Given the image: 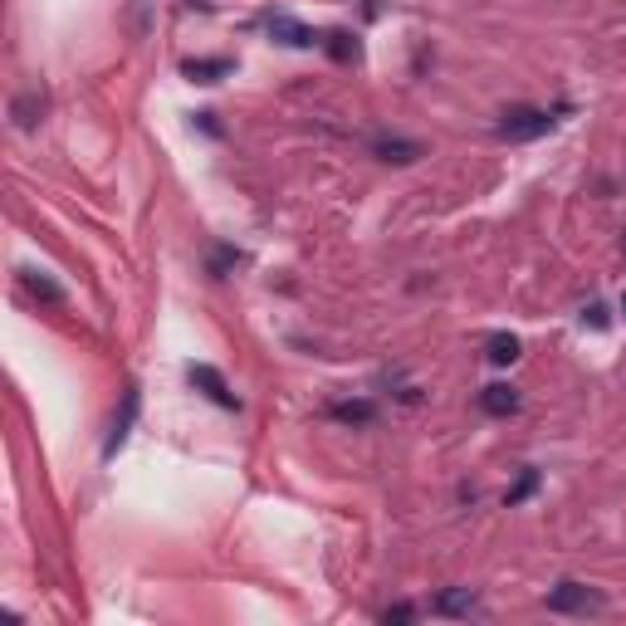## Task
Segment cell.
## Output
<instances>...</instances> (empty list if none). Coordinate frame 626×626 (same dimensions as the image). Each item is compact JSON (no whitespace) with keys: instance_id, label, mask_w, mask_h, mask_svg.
<instances>
[{"instance_id":"cell-9","label":"cell","mask_w":626,"mask_h":626,"mask_svg":"<svg viewBox=\"0 0 626 626\" xmlns=\"http://www.w3.org/2000/svg\"><path fill=\"white\" fill-rule=\"evenodd\" d=\"M328 416L343 421V426H372V421H377V406L372 402H333Z\"/></svg>"},{"instance_id":"cell-15","label":"cell","mask_w":626,"mask_h":626,"mask_svg":"<svg viewBox=\"0 0 626 626\" xmlns=\"http://www.w3.org/2000/svg\"><path fill=\"white\" fill-rule=\"evenodd\" d=\"M534 485H538V475H534V470H524V480H519V485L509 490V504H519L524 494H534Z\"/></svg>"},{"instance_id":"cell-3","label":"cell","mask_w":626,"mask_h":626,"mask_svg":"<svg viewBox=\"0 0 626 626\" xmlns=\"http://www.w3.org/2000/svg\"><path fill=\"white\" fill-rule=\"evenodd\" d=\"M186 377H191V387H196V392H206V397H211L216 406H225V411H235V406H240L235 397H230V387H225V377L216 372V367L191 362V367H186Z\"/></svg>"},{"instance_id":"cell-16","label":"cell","mask_w":626,"mask_h":626,"mask_svg":"<svg viewBox=\"0 0 626 626\" xmlns=\"http://www.w3.org/2000/svg\"><path fill=\"white\" fill-rule=\"evenodd\" d=\"M411 617H416L411 607H392V612H387V622H411Z\"/></svg>"},{"instance_id":"cell-12","label":"cell","mask_w":626,"mask_h":626,"mask_svg":"<svg viewBox=\"0 0 626 626\" xmlns=\"http://www.w3.org/2000/svg\"><path fill=\"white\" fill-rule=\"evenodd\" d=\"M25 289H30L35 299H45V304H64V289H59V284H49L45 274H25Z\"/></svg>"},{"instance_id":"cell-8","label":"cell","mask_w":626,"mask_h":626,"mask_svg":"<svg viewBox=\"0 0 626 626\" xmlns=\"http://www.w3.org/2000/svg\"><path fill=\"white\" fill-rule=\"evenodd\" d=\"M480 406H485L490 416H514V411H519V392H514V387H504V382H494V387L480 392Z\"/></svg>"},{"instance_id":"cell-17","label":"cell","mask_w":626,"mask_h":626,"mask_svg":"<svg viewBox=\"0 0 626 626\" xmlns=\"http://www.w3.org/2000/svg\"><path fill=\"white\" fill-rule=\"evenodd\" d=\"M191 5H211V0H191Z\"/></svg>"},{"instance_id":"cell-11","label":"cell","mask_w":626,"mask_h":626,"mask_svg":"<svg viewBox=\"0 0 626 626\" xmlns=\"http://www.w3.org/2000/svg\"><path fill=\"white\" fill-rule=\"evenodd\" d=\"M485 358H490L494 367H509V362L519 358V338H509V333H494L490 343H485Z\"/></svg>"},{"instance_id":"cell-4","label":"cell","mask_w":626,"mask_h":626,"mask_svg":"<svg viewBox=\"0 0 626 626\" xmlns=\"http://www.w3.org/2000/svg\"><path fill=\"white\" fill-rule=\"evenodd\" d=\"M431 612H436V617H475V612H480V602H475V592H470V587H446V592L431 602Z\"/></svg>"},{"instance_id":"cell-6","label":"cell","mask_w":626,"mask_h":626,"mask_svg":"<svg viewBox=\"0 0 626 626\" xmlns=\"http://www.w3.org/2000/svg\"><path fill=\"white\" fill-rule=\"evenodd\" d=\"M372 152H377L382 162H397V167L416 162V157H426V147H421V142H406V137H377Z\"/></svg>"},{"instance_id":"cell-10","label":"cell","mask_w":626,"mask_h":626,"mask_svg":"<svg viewBox=\"0 0 626 626\" xmlns=\"http://www.w3.org/2000/svg\"><path fill=\"white\" fill-rule=\"evenodd\" d=\"M181 69H186V79H196V84H216L221 74H230V59H186Z\"/></svg>"},{"instance_id":"cell-13","label":"cell","mask_w":626,"mask_h":626,"mask_svg":"<svg viewBox=\"0 0 626 626\" xmlns=\"http://www.w3.org/2000/svg\"><path fill=\"white\" fill-rule=\"evenodd\" d=\"M328 54H333L338 64H348V59H358V40H353L348 30H333V35H328Z\"/></svg>"},{"instance_id":"cell-5","label":"cell","mask_w":626,"mask_h":626,"mask_svg":"<svg viewBox=\"0 0 626 626\" xmlns=\"http://www.w3.org/2000/svg\"><path fill=\"white\" fill-rule=\"evenodd\" d=\"M265 25H269V35H274L279 45H289V49H309L313 45V30H304L294 15H265Z\"/></svg>"},{"instance_id":"cell-7","label":"cell","mask_w":626,"mask_h":626,"mask_svg":"<svg viewBox=\"0 0 626 626\" xmlns=\"http://www.w3.org/2000/svg\"><path fill=\"white\" fill-rule=\"evenodd\" d=\"M137 421V387H128L123 392V411H118V421H113V436H108V446H103V455H113V450L128 441V431H133Z\"/></svg>"},{"instance_id":"cell-14","label":"cell","mask_w":626,"mask_h":626,"mask_svg":"<svg viewBox=\"0 0 626 626\" xmlns=\"http://www.w3.org/2000/svg\"><path fill=\"white\" fill-rule=\"evenodd\" d=\"M35 113H45V98H35V93H30V98H15V123H20V128H35Z\"/></svg>"},{"instance_id":"cell-18","label":"cell","mask_w":626,"mask_h":626,"mask_svg":"<svg viewBox=\"0 0 626 626\" xmlns=\"http://www.w3.org/2000/svg\"><path fill=\"white\" fill-rule=\"evenodd\" d=\"M622 313H626V294H622Z\"/></svg>"},{"instance_id":"cell-2","label":"cell","mask_w":626,"mask_h":626,"mask_svg":"<svg viewBox=\"0 0 626 626\" xmlns=\"http://www.w3.org/2000/svg\"><path fill=\"white\" fill-rule=\"evenodd\" d=\"M597 607H602V597L582 582H558L548 592V612H597Z\"/></svg>"},{"instance_id":"cell-1","label":"cell","mask_w":626,"mask_h":626,"mask_svg":"<svg viewBox=\"0 0 626 626\" xmlns=\"http://www.w3.org/2000/svg\"><path fill=\"white\" fill-rule=\"evenodd\" d=\"M553 128V118L543 113V108H509V113H499V123H494V137H504V142H534Z\"/></svg>"}]
</instances>
